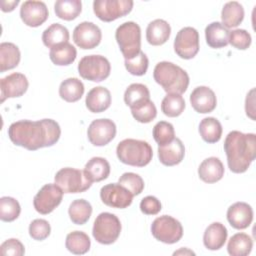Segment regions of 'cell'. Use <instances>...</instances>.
I'll return each mask as SVG.
<instances>
[{"label":"cell","mask_w":256,"mask_h":256,"mask_svg":"<svg viewBox=\"0 0 256 256\" xmlns=\"http://www.w3.org/2000/svg\"><path fill=\"white\" fill-rule=\"evenodd\" d=\"M60 135V126L53 119L20 120L12 123L8 128L10 140L15 145L30 151L54 145L59 140Z\"/></svg>","instance_id":"obj_1"},{"label":"cell","mask_w":256,"mask_h":256,"mask_svg":"<svg viewBox=\"0 0 256 256\" xmlns=\"http://www.w3.org/2000/svg\"><path fill=\"white\" fill-rule=\"evenodd\" d=\"M224 151L229 169L233 173H244L256 156V135L231 131L225 138Z\"/></svg>","instance_id":"obj_2"},{"label":"cell","mask_w":256,"mask_h":256,"mask_svg":"<svg viewBox=\"0 0 256 256\" xmlns=\"http://www.w3.org/2000/svg\"><path fill=\"white\" fill-rule=\"evenodd\" d=\"M153 77L167 93L182 94L189 85L187 72L180 66L168 61H161L156 64Z\"/></svg>","instance_id":"obj_3"},{"label":"cell","mask_w":256,"mask_h":256,"mask_svg":"<svg viewBox=\"0 0 256 256\" xmlns=\"http://www.w3.org/2000/svg\"><path fill=\"white\" fill-rule=\"evenodd\" d=\"M116 154L122 163L134 167L148 165L153 157L152 147L148 142L131 138L118 143Z\"/></svg>","instance_id":"obj_4"},{"label":"cell","mask_w":256,"mask_h":256,"mask_svg":"<svg viewBox=\"0 0 256 256\" xmlns=\"http://www.w3.org/2000/svg\"><path fill=\"white\" fill-rule=\"evenodd\" d=\"M115 38L125 59H131L141 50V29L133 22H124L115 32Z\"/></svg>","instance_id":"obj_5"},{"label":"cell","mask_w":256,"mask_h":256,"mask_svg":"<svg viewBox=\"0 0 256 256\" xmlns=\"http://www.w3.org/2000/svg\"><path fill=\"white\" fill-rule=\"evenodd\" d=\"M121 228V222L116 215L109 212H102L94 221L92 235L98 243L110 245L118 239Z\"/></svg>","instance_id":"obj_6"},{"label":"cell","mask_w":256,"mask_h":256,"mask_svg":"<svg viewBox=\"0 0 256 256\" xmlns=\"http://www.w3.org/2000/svg\"><path fill=\"white\" fill-rule=\"evenodd\" d=\"M54 180L64 193H82L92 185L84 170L71 167L60 169L56 173Z\"/></svg>","instance_id":"obj_7"},{"label":"cell","mask_w":256,"mask_h":256,"mask_svg":"<svg viewBox=\"0 0 256 256\" xmlns=\"http://www.w3.org/2000/svg\"><path fill=\"white\" fill-rule=\"evenodd\" d=\"M111 65L107 58L101 55H87L78 63V73L86 80L101 82L109 77Z\"/></svg>","instance_id":"obj_8"},{"label":"cell","mask_w":256,"mask_h":256,"mask_svg":"<svg viewBox=\"0 0 256 256\" xmlns=\"http://www.w3.org/2000/svg\"><path fill=\"white\" fill-rule=\"evenodd\" d=\"M151 233L154 238L166 244H174L183 236L181 223L169 215L157 217L151 225Z\"/></svg>","instance_id":"obj_9"},{"label":"cell","mask_w":256,"mask_h":256,"mask_svg":"<svg viewBox=\"0 0 256 256\" xmlns=\"http://www.w3.org/2000/svg\"><path fill=\"white\" fill-rule=\"evenodd\" d=\"M132 0H95L93 11L95 15L104 22H111L131 12Z\"/></svg>","instance_id":"obj_10"},{"label":"cell","mask_w":256,"mask_h":256,"mask_svg":"<svg viewBox=\"0 0 256 256\" xmlns=\"http://www.w3.org/2000/svg\"><path fill=\"white\" fill-rule=\"evenodd\" d=\"M63 193L56 183L45 184L33 199L35 210L43 215L51 213L61 203Z\"/></svg>","instance_id":"obj_11"},{"label":"cell","mask_w":256,"mask_h":256,"mask_svg":"<svg viewBox=\"0 0 256 256\" xmlns=\"http://www.w3.org/2000/svg\"><path fill=\"white\" fill-rule=\"evenodd\" d=\"M174 51L183 59H192L199 51V33L193 27L180 29L174 40Z\"/></svg>","instance_id":"obj_12"},{"label":"cell","mask_w":256,"mask_h":256,"mask_svg":"<svg viewBox=\"0 0 256 256\" xmlns=\"http://www.w3.org/2000/svg\"><path fill=\"white\" fill-rule=\"evenodd\" d=\"M116 135L115 123L107 118L93 120L87 130V136L94 146H105Z\"/></svg>","instance_id":"obj_13"},{"label":"cell","mask_w":256,"mask_h":256,"mask_svg":"<svg viewBox=\"0 0 256 256\" xmlns=\"http://www.w3.org/2000/svg\"><path fill=\"white\" fill-rule=\"evenodd\" d=\"M100 198L109 207L124 209L131 205L133 195L119 183H110L101 188Z\"/></svg>","instance_id":"obj_14"},{"label":"cell","mask_w":256,"mask_h":256,"mask_svg":"<svg viewBox=\"0 0 256 256\" xmlns=\"http://www.w3.org/2000/svg\"><path fill=\"white\" fill-rule=\"evenodd\" d=\"M102 39L100 28L88 21L78 24L73 31V41L81 49H93L98 46Z\"/></svg>","instance_id":"obj_15"},{"label":"cell","mask_w":256,"mask_h":256,"mask_svg":"<svg viewBox=\"0 0 256 256\" xmlns=\"http://www.w3.org/2000/svg\"><path fill=\"white\" fill-rule=\"evenodd\" d=\"M49 12L46 4L42 1H25L20 8V17L24 24L30 27L42 25L48 18Z\"/></svg>","instance_id":"obj_16"},{"label":"cell","mask_w":256,"mask_h":256,"mask_svg":"<svg viewBox=\"0 0 256 256\" xmlns=\"http://www.w3.org/2000/svg\"><path fill=\"white\" fill-rule=\"evenodd\" d=\"M29 83L26 76L22 73L14 72L0 80L1 103L7 98L22 96L28 89Z\"/></svg>","instance_id":"obj_17"},{"label":"cell","mask_w":256,"mask_h":256,"mask_svg":"<svg viewBox=\"0 0 256 256\" xmlns=\"http://www.w3.org/2000/svg\"><path fill=\"white\" fill-rule=\"evenodd\" d=\"M190 103L196 112L206 114L216 108L217 99L212 89L207 86H198L190 94Z\"/></svg>","instance_id":"obj_18"},{"label":"cell","mask_w":256,"mask_h":256,"mask_svg":"<svg viewBox=\"0 0 256 256\" xmlns=\"http://www.w3.org/2000/svg\"><path fill=\"white\" fill-rule=\"evenodd\" d=\"M227 220L235 229H246L253 220L252 207L246 202L232 204L227 210Z\"/></svg>","instance_id":"obj_19"},{"label":"cell","mask_w":256,"mask_h":256,"mask_svg":"<svg viewBox=\"0 0 256 256\" xmlns=\"http://www.w3.org/2000/svg\"><path fill=\"white\" fill-rule=\"evenodd\" d=\"M185 155V147L179 138H174L171 142L158 147V157L165 166L179 164Z\"/></svg>","instance_id":"obj_20"},{"label":"cell","mask_w":256,"mask_h":256,"mask_svg":"<svg viewBox=\"0 0 256 256\" xmlns=\"http://www.w3.org/2000/svg\"><path fill=\"white\" fill-rule=\"evenodd\" d=\"M85 104L88 110L92 113L104 112L111 105L110 91L103 86L92 88L86 96Z\"/></svg>","instance_id":"obj_21"},{"label":"cell","mask_w":256,"mask_h":256,"mask_svg":"<svg viewBox=\"0 0 256 256\" xmlns=\"http://www.w3.org/2000/svg\"><path fill=\"white\" fill-rule=\"evenodd\" d=\"M224 166L217 157H209L202 161L198 168L199 178L205 183H215L224 176Z\"/></svg>","instance_id":"obj_22"},{"label":"cell","mask_w":256,"mask_h":256,"mask_svg":"<svg viewBox=\"0 0 256 256\" xmlns=\"http://www.w3.org/2000/svg\"><path fill=\"white\" fill-rule=\"evenodd\" d=\"M227 229L220 222H213L210 224L203 235L204 246L209 250H219L222 248L227 240Z\"/></svg>","instance_id":"obj_23"},{"label":"cell","mask_w":256,"mask_h":256,"mask_svg":"<svg viewBox=\"0 0 256 256\" xmlns=\"http://www.w3.org/2000/svg\"><path fill=\"white\" fill-rule=\"evenodd\" d=\"M171 27L163 19H155L150 22L146 29V39L149 44L159 46L164 44L170 37Z\"/></svg>","instance_id":"obj_24"},{"label":"cell","mask_w":256,"mask_h":256,"mask_svg":"<svg viewBox=\"0 0 256 256\" xmlns=\"http://www.w3.org/2000/svg\"><path fill=\"white\" fill-rule=\"evenodd\" d=\"M229 30L220 22H212L205 28V38L211 48H223L228 45Z\"/></svg>","instance_id":"obj_25"},{"label":"cell","mask_w":256,"mask_h":256,"mask_svg":"<svg viewBox=\"0 0 256 256\" xmlns=\"http://www.w3.org/2000/svg\"><path fill=\"white\" fill-rule=\"evenodd\" d=\"M84 171L92 183L100 182L109 176L110 164L103 157H93L86 163Z\"/></svg>","instance_id":"obj_26"},{"label":"cell","mask_w":256,"mask_h":256,"mask_svg":"<svg viewBox=\"0 0 256 256\" xmlns=\"http://www.w3.org/2000/svg\"><path fill=\"white\" fill-rule=\"evenodd\" d=\"M69 40L68 29L59 24L53 23L48 28H46L42 34L43 44L48 48H54L61 44L67 43Z\"/></svg>","instance_id":"obj_27"},{"label":"cell","mask_w":256,"mask_h":256,"mask_svg":"<svg viewBox=\"0 0 256 256\" xmlns=\"http://www.w3.org/2000/svg\"><path fill=\"white\" fill-rule=\"evenodd\" d=\"M21 54L19 48L11 42L0 44V72L15 68L20 62Z\"/></svg>","instance_id":"obj_28"},{"label":"cell","mask_w":256,"mask_h":256,"mask_svg":"<svg viewBox=\"0 0 256 256\" xmlns=\"http://www.w3.org/2000/svg\"><path fill=\"white\" fill-rule=\"evenodd\" d=\"M148 100H150V92L144 84L133 83L125 90L124 102L130 109L136 108Z\"/></svg>","instance_id":"obj_29"},{"label":"cell","mask_w":256,"mask_h":256,"mask_svg":"<svg viewBox=\"0 0 256 256\" xmlns=\"http://www.w3.org/2000/svg\"><path fill=\"white\" fill-rule=\"evenodd\" d=\"M244 18V8L237 1L227 2L221 12L222 24L228 29L237 27Z\"/></svg>","instance_id":"obj_30"},{"label":"cell","mask_w":256,"mask_h":256,"mask_svg":"<svg viewBox=\"0 0 256 256\" xmlns=\"http://www.w3.org/2000/svg\"><path fill=\"white\" fill-rule=\"evenodd\" d=\"M84 94V85L78 78H67L59 86V95L66 102H76Z\"/></svg>","instance_id":"obj_31"},{"label":"cell","mask_w":256,"mask_h":256,"mask_svg":"<svg viewBox=\"0 0 256 256\" xmlns=\"http://www.w3.org/2000/svg\"><path fill=\"white\" fill-rule=\"evenodd\" d=\"M77 56L76 48L70 43H64L54 48H51L49 57L50 60L58 66H67L72 64Z\"/></svg>","instance_id":"obj_32"},{"label":"cell","mask_w":256,"mask_h":256,"mask_svg":"<svg viewBox=\"0 0 256 256\" xmlns=\"http://www.w3.org/2000/svg\"><path fill=\"white\" fill-rule=\"evenodd\" d=\"M253 248V240L246 233H236L228 241L227 251L231 256H246Z\"/></svg>","instance_id":"obj_33"},{"label":"cell","mask_w":256,"mask_h":256,"mask_svg":"<svg viewBox=\"0 0 256 256\" xmlns=\"http://www.w3.org/2000/svg\"><path fill=\"white\" fill-rule=\"evenodd\" d=\"M222 125L214 117H206L199 124V133L207 143H216L222 136Z\"/></svg>","instance_id":"obj_34"},{"label":"cell","mask_w":256,"mask_h":256,"mask_svg":"<svg viewBox=\"0 0 256 256\" xmlns=\"http://www.w3.org/2000/svg\"><path fill=\"white\" fill-rule=\"evenodd\" d=\"M65 246L69 252L76 255H82L89 251L91 241L86 233L82 231H73L66 236Z\"/></svg>","instance_id":"obj_35"},{"label":"cell","mask_w":256,"mask_h":256,"mask_svg":"<svg viewBox=\"0 0 256 256\" xmlns=\"http://www.w3.org/2000/svg\"><path fill=\"white\" fill-rule=\"evenodd\" d=\"M54 11L58 18L71 21L81 13L82 3L80 0H58L54 4Z\"/></svg>","instance_id":"obj_36"},{"label":"cell","mask_w":256,"mask_h":256,"mask_svg":"<svg viewBox=\"0 0 256 256\" xmlns=\"http://www.w3.org/2000/svg\"><path fill=\"white\" fill-rule=\"evenodd\" d=\"M68 214L74 224L83 225L89 220L92 214V206L85 199H76L70 204Z\"/></svg>","instance_id":"obj_37"},{"label":"cell","mask_w":256,"mask_h":256,"mask_svg":"<svg viewBox=\"0 0 256 256\" xmlns=\"http://www.w3.org/2000/svg\"><path fill=\"white\" fill-rule=\"evenodd\" d=\"M185 109V100L181 94L168 93L162 100L161 110L168 117H177Z\"/></svg>","instance_id":"obj_38"},{"label":"cell","mask_w":256,"mask_h":256,"mask_svg":"<svg viewBox=\"0 0 256 256\" xmlns=\"http://www.w3.org/2000/svg\"><path fill=\"white\" fill-rule=\"evenodd\" d=\"M21 212L19 202L9 196L0 199V219L4 222H12L16 220Z\"/></svg>","instance_id":"obj_39"},{"label":"cell","mask_w":256,"mask_h":256,"mask_svg":"<svg viewBox=\"0 0 256 256\" xmlns=\"http://www.w3.org/2000/svg\"><path fill=\"white\" fill-rule=\"evenodd\" d=\"M153 137L159 146L171 142L175 138L173 125L166 121L158 122L153 128Z\"/></svg>","instance_id":"obj_40"},{"label":"cell","mask_w":256,"mask_h":256,"mask_svg":"<svg viewBox=\"0 0 256 256\" xmlns=\"http://www.w3.org/2000/svg\"><path fill=\"white\" fill-rule=\"evenodd\" d=\"M118 183L125 187L133 196L139 195L144 189V181L136 173L126 172L120 176Z\"/></svg>","instance_id":"obj_41"},{"label":"cell","mask_w":256,"mask_h":256,"mask_svg":"<svg viewBox=\"0 0 256 256\" xmlns=\"http://www.w3.org/2000/svg\"><path fill=\"white\" fill-rule=\"evenodd\" d=\"M125 67L127 71L135 76H142L147 72L149 61L146 54L140 51L131 59H125Z\"/></svg>","instance_id":"obj_42"},{"label":"cell","mask_w":256,"mask_h":256,"mask_svg":"<svg viewBox=\"0 0 256 256\" xmlns=\"http://www.w3.org/2000/svg\"><path fill=\"white\" fill-rule=\"evenodd\" d=\"M131 113L136 121L140 123H149L155 119L157 109L155 104L151 100H148L144 104L131 109Z\"/></svg>","instance_id":"obj_43"},{"label":"cell","mask_w":256,"mask_h":256,"mask_svg":"<svg viewBox=\"0 0 256 256\" xmlns=\"http://www.w3.org/2000/svg\"><path fill=\"white\" fill-rule=\"evenodd\" d=\"M50 224L44 219H35L29 225V235L34 240H45L50 235Z\"/></svg>","instance_id":"obj_44"},{"label":"cell","mask_w":256,"mask_h":256,"mask_svg":"<svg viewBox=\"0 0 256 256\" xmlns=\"http://www.w3.org/2000/svg\"><path fill=\"white\" fill-rule=\"evenodd\" d=\"M233 47L239 50H246L251 45V35L244 29H235L229 32V40Z\"/></svg>","instance_id":"obj_45"},{"label":"cell","mask_w":256,"mask_h":256,"mask_svg":"<svg viewBox=\"0 0 256 256\" xmlns=\"http://www.w3.org/2000/svg\"><path fill=\"white\" fill-rule=\"evenodd\" d=\"M1 255H10V256H22L25 253L23 244L15 238H10L4 241L0 246Z\"/></svg>","instance_id":"obj_46"},{"label":"cell","mask_w":256,"mask_h":256,"mask_svg":"<svg viewBox=\"0 0 256 256\" xmlns=\"http://www.w3.org/2000/svg\"><path fill=\"white\" fill-rule=\"evenodd\" d=\"M161 203L154 196H146L140 202V210L146 215H156L161 211Z\"/></svg>","instance_id":"obj_47"},{"label":"cell","mask_w":256,"mask_h":256,"mask_svg":"<svg viewBox=\"0 0 256 256\" xmlns=\"http://www.w3.org/2000/svg\"><path fill=\"white\" fill-rule=\"evenodd\" d=\"M245 110L247 116H249L251 119H255L254 117V89H252L246 97V102H245Z\"/></svg>","instance_id":"obj_48"},{"label":"cell","mask_w":256,"mask_h":256,"mask_svg":"<svg viewBox=\"0 0 256 256\" xmlns=\"http://www.w3.org/2000/svg\"><path fill=\"white\" fill-rule=\"evenodd\" d=\"M19 1H1V10L3 12H11L15 9V7L18 5Z\"/></svg>","instance_id":"obj_49"},{"label":"cell","mask_w":256,"mask_h":256,"mask_svg":"<svg viewBox=\"0 0 256 256\" xmlns=\"http://www.w3.org/2000/svg\"><path fill=\"white\" fill-rule=\"evenodd\" d=\"M180 253H184V254H186V253H188V254H192V255H194L195 253L194 252H192V251H190V250H187L186 252H185V250H183V249H181V250H179V251H176V252H174V255H176V254H180Z\"/></svg>","instance_id":"obj_50"}]
</instances>
